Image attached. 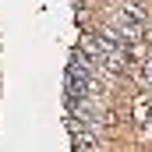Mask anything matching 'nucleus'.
Instances as JSON below:
<instances>
[{
	"mask_svg": "<svg viewBox=\"0 0 152 152\" xmlns=\"http://www.w3.org/2000/svg\"><path fill=\"white\" fill-rule=\"evenodd\" d=\"M145 78H149V81H152V60H149V64H145Z\"/></svg>",
	"mask_w": 152,
	"mask_h": 152,
	"instance_id": "1",
	"label": "nucleus"
}]
</instances>
